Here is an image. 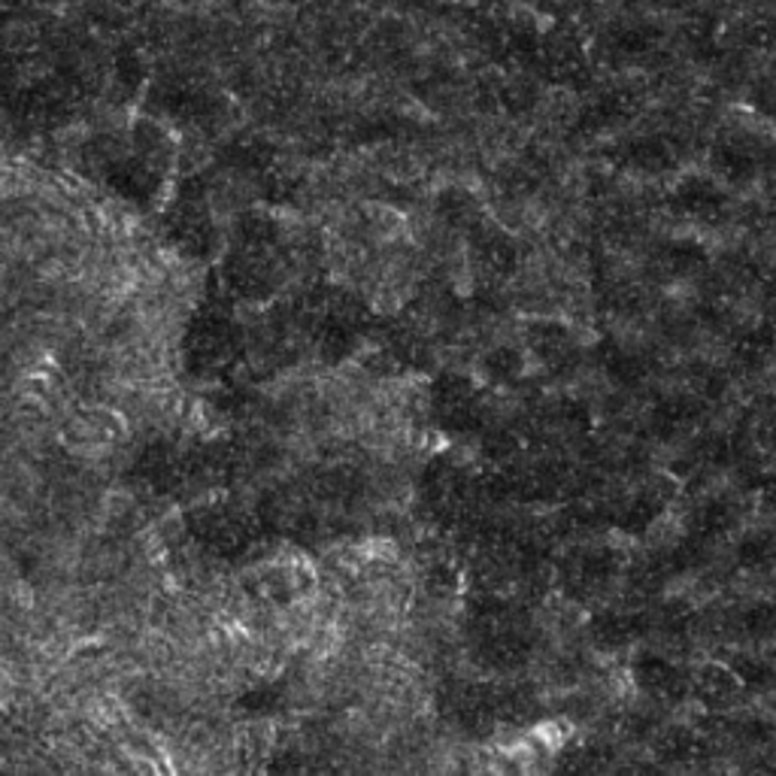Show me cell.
<instances>
[{"label":"cell","mask_w":776,"mask_h":776,"mask_svg":"<svg viewBox=\"0 0 776 776\" xmlns=\"http://www.w3.org/2000/svg\"><path fill=\"white\" fill-rule=\"evenodd\" d=\"M234 322L231 316L212 306L203 310L191 322L189 337H186V355H189L191 367L198 370H216L219 365L228 361V355L234 353Z\"/></svg>","instance_id":"1"},{"label":"cell","mask_w":776,"mask_h":776,"mask_svg":"<svg viewBox=\"0 0 776 776\" xmlns=\"http://www.w3.org/2000/svg\"><path fill=\"white\" fill-rule=\"evenodd\" d=\"M191 534L212 555L231 558L247 553V546L252 543V522L234 506H203L191 518Z\"/></svg>","instance_id":"2"},{"label":"cell","mask_w":776,"mask_h":776,"mask_svg":"<svg viewBox=\"0 0 776 776\" xmlns=\"http://www.w3.org/2000/svg\"><path fill=\"white\" fill-rule=\"evenodd\" d=\"M483 395L461 377H443L434 388V416L447 431L468 434L483 428Z\"/></svg>","instance_id":"3"},{"label":"cell","mask_w":776,"mask_h":776,"mask_svg":"<svg viewBox=\"0 0 776 776\" xmlns=\"http://www.w3.org/2000/svg\"><path fill=\"white\" fill-rule=\"evenodd\" d=\"M273 247H252V243H240L237 252L228 261V283L237 294L243 297H268L276 289L280 280V268L271 255Z\"/></svg>","instance_id":"4"},{"label":"cell","mask_w":776,"mask_h":776,"mask_svg":"<svg viewBox=\"0 0 776 776\" xmlns=\"http://www.w3.org/2000/svg\"><path fill=\"white\" fill-rule=\"evenodd\" d=\"M619 562L610 549H577L565 558L562 577H565L567 591H574L577 598H586L591 591H598L616 577Z\"/></svg>","instance_id":"5"},{"label":"cell","mask_w":776,"mask_h":776,"mask_svg":"<svg viewBox=\"0 0 776 776\" xmlns=\"http://www.w3.org/2000/svg\"><path fill=\"white\" fill-rule=\"evenodd\" d=\"M167 231L174 234L177 247H182L186 252H207L212 247V222L210 212L200 207V200L182 198L170 212L167 219Z\"/></svg>","instance_id":"6"},{"label":"cell","mask_w":776,"mask_h":776,"mask_svg":"<svg viewBox=\"0 0 776 776\" xmlns=\"http://www.w3.org/2000/svg\"><path fill=\"white\" fill-rule=\"evenodd\" d=\"M725 203H728L725 191L710 177H685L671 195L673 210L692 219H713L725 210Z\"/></svg>","instance_id":"7"},{"label":"cell","mask_w":776,"mask_h":776,"mask_svg":"<svg viewBox=\"0 0 776 776\" xmlns=\"http://www.w3.org/2000/svg\"><path fill=\"white\" fill-rule=\"evenodd\" d=\"M531 355L546 367H562L574 353V337L562 322L553 318H537L528 325Z\"/></svg>","instance_id":"8"},{"label":"cell","mask_w":776,"mask_h":776,"mask_svg":"<svg viewBox=\"0 0 776 776\" xmlns=\"http://www.w3.org/2000/svg\"><path fill=\"white\" fill-rule=\"evenodd\" d=\"M473 264L489 280H504L506 273H513V268H516V247H513V240L501 234V231L480 228L476 231V243H473Z\"/></svg>","instance_id":"9"},{"label":"cell","mask_w":776,"mask_h":776,"mask_svg":"<svg viewBox=\"0 0 776 776\" xmlns=\"http://www.w3.org/2000/svg\"><path fill=\"white\" fill-rule=\"evenodd\" d=\"M635 677L637 685L649 692L652 698H661V701H673L680 698L682 689H685V680L677 664H671L668 659L661 656H643V659L635 664Z\"/></svg>","instance_id":"10"},{"label":"cell","mask_w":776,"mask_h":776,"mask_svg":"<svg viewBox=\"0 0 776 776\" xmlns=\"http://www.w3.org/2000/svg\"><path fill=\"white\" fill-rule=\"evenodd\" d=\"M437 212H440V219L449 224V228H455V231H464V234H476L480 228H483V207L476 203V198L473 195H468V191L461 189H447L443 195H440V200H437Z\"/></svg>","instance_id":"11"},{"label":"cell","mask_w":776,"mask_h":776,"mask_svg":"<svg viewBox=\"0 0 776 776\" xmlns=\"http://www.w3.org/2000/svg\"><path fill=\"white\" fill-rule=\"evenodd\" d=\"M713 167L728 182H749L758 174V158L743 140H722L713 149Z\"/></svg>","instance_id":"12"},{"label":"cell","mask_w":776,"mask_h":776,"mask_svg":"<svg viewBox=\"0 0 776 776\" xmlns=\"http://www.w3.org/2000/svg\"><path fill=\"white\" fill-rule=\"evenodd\" d=\"M643 628H647V622L637 612H604L595 622V640L607 649L628 647Z\"/></svg>","instance_id":"13"},{"label":"cell","mask_w":776,"mask_h":776,"mask_svg":"<svg viewBox=\"0 0 776 776\" xmlns=\"http://www.w3.org/2000/svg\"><path fill=\"white\" fill-rule=\"evenodd\" d=\"M734 522H737L734 506H731L728 501H722V497H713V501H706V504H701L698 510H694V516H692L694 541H710V537H719V534H725Z\"/></svg>","instance_id":"14"},{"label":"cell","mask_w":776,"mask_h":776,"mask_svg":"<svg viewBox=\"0 0 776 776\" xmlns=\"http://www.w3.org/2000/svg\"><path fill=\"white\" fill-rule=\"evenodd\" d=\"M706 249L698 240H673L671 247H664L661 261H664V271L673 276H689V273L701 271L706 264Z\"/></svg>","instance_id":"15"},{"label":"cell","mask_w":776,"mask_h":776,"mask_svg":"<svg viewBox=\"0 0 776 776\" xmlns=\"http://www.w3.org/2000/svg\"><path fill=\"white\" fill-rule=\"evenodd\" d=\"M694 410H698V403L689 398L661 400L659 407L652 410V428H656L661 437L677 434V431H682V428H685V424L692 422L694 416H698Z\"/></svg>","instance_id":"16"},{"label":"cell","mask_w":776,"mask_h":776,"mask_svg":"<svg viewBox=\"0 0 776 776\" xmlns=\"http://www.w3.org/2000/svg\"><path fill=\"white\" fill-rule=\"evenodd\" d=\"M776 349V328L774 325H755V328H749L746 334H743L741 340H737V346H734V353H737V358L741 361H746V365H762L767 355Z\"/></svg>","instance_id":"17"},{"label":"cell","mask_w":776,"mask_h":776,"mask_svg":"<svg viewBox=\"0 0 776 776\" xmlns=\"http://www.w3.org/2000/svg\"><path fill=\"white\" fill-rule=\"evenodd\" d=\"M737 677H734V671H722V668H706V671H701V677H698V694L704 698V701H710V704H722L725 698H731V694L737 692Z\"/></svg>","instance_id":"18"},{"label":"cell","mask_w":776,"mask_h":776,"mask_svg":"<svg viewBox=\"0 0 776 776\" xmlns=\"http://www.w3.org/2000/svg\"><path fill=\"white\" fill-rule=\"evenodd\" d=\"M628 161L637 167V170H647V174H659L664 167H671L673 155L671 146H664L661 140H640L631 146L628 153Z\"/></svg>","instance_id":"19"},{"label":"cell","mask_w":776,"mask_h":776,"mask_svg":"<svg viewBox=\"0 0 776 776\" xmlns=\"http://www.w3.org/2000/svg\"><path fill=\"white\" fill-rule=\"evenodd\" d=\"M774 555L776 541L774 537H767V534H749V537H743L741 546H737V562H741L743 567H749V570L765 567Z\"/></svg>","instance_id":"20"},{"label":"cell","mask_w":776,"mask_h":776,"mask_svg":"<svg viewBox=\"0 0 776 776\" xmlns=\"http://www.w3.org/2000/svg\"><path fill=\"white\" fill-rule=\"evenodd\" d=\"M743 631L749 637H767L776 631V607L774 604H755L741 616Z\"/></svg>","instance_id":"21"},{"label":"cell","mask_w":776,"mask_h":776,"mask_svg":"<svg viewBox=\"0 0 776 776\" xmlns=\"http://www.w3.org/2000/svg\"><path fill=\"white\" fill-rule=\"evenodd\" d=\"M731 671L743 685H767L770 677H774V668L765 659H753V656H743L741 661H734Z\"/></svg>","instance_id":"22"},{"label":"cell","mask_w":776,"mask_h":776,"mask_svg":"<svg viewBox=\"0 0 776 776\" xmlns=\"http://www.w3.org/2000/svg\"><path fill=\"white\" fill-rule=\"evenodd\" d=\"M485 370L489 377L497 379V382H510L522 370V361L513 349H494L489 358H485Z\"/></svg>","instance_id":"23"},{"label":"cell","mask_w":776,"mask_h":776,"mask_svg":"<svg viewBox=\"0 0 776 776\" xmlns=\"http://www.w3.org/2000/svg\"><path fill=\"white\" fill-rule=\"evenodd\" d=\"M743 737H753L755 743H765L770 741V734H774V728L767 725V722H762V719H749V722H743Z\"/></svg>","instance_id":"24"},{"label":"cell","mask_w":776,"mask_h":776,"mask_svg":"<svg viewBox=\"0 0 776 776\" xmlns=\"http://www.w3.org/2000/svg\"><path fill=\"white\" fill-rule=\"evenodd\" d=\"M770 219H774V224H776V210H774V216H770Z\"/></svg>","instance_id":"25"}]
</instances>
